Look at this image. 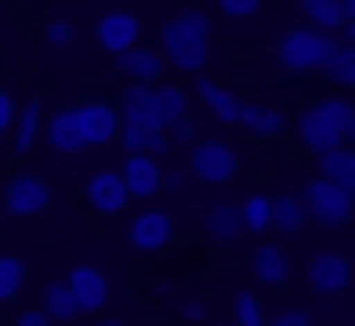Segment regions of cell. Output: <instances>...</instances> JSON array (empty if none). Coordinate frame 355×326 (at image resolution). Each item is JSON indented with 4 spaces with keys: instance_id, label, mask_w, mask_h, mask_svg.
Listing matches in <instances>:
<instances>
[{
    "instance_id": "obj_25",
    "label": "cell",
    "mask_w": 355,
    "mask_h": 326,
    "mask_svg": "<svg viewBox=\"0 0 355 326\" xmlns=\"http://www.w3.org/2000/svg\"><path fill=\"white\" fill-rule=\"evenodd\" d=\"M205 224H209V239H219V243H229V239H239V234H243V224H239V205H229V200L209 205Z\"/></svg>"
},
{
    "instance_id": "obj_11",
    "label": "cell",
    "mask_w": 355,
    "mask_h": 326,
    "mask_svg": "<svg viewBox=\"0 0 355 326\" xmlns=\"http://www.w3.org/2000/svg\"><path fill=\"white\" fill-rule=\"evenodd\" d=\"M64 282H69V292H73L78 311H103V307H107V297H112L107 273H103V268H93V263H78Z\"/></svg>"
},
{
    "instance_id": "obj_23",
    "label": "cell",
    "mask_w": 355,
    "mask_h": 326,
    "mask_svg": "<svg viewBox=\"0 0 355 326\" xmlns=\"http://www.w3.org/2000/svg\"><path fill=\"white\" fill-rule=\"evenodd\" d=\"M239 127L253 132V137H282L287 132V117L277 108H239Z\"/></svg>"
},
{
    "instance_id": "obj_24",
    "label": "cell",
    "mask_w": 355,
    "mask_h": 326,
    "mask_svg": "<svg viewBox=\"0 0 355 326\" xmlns=\"http://www.w3.org/2000/svg\"><path fill=\"white\" fill-rule=\"evenodd\" d=\"M272 229H277V234H302V229H306V205H302V195L272 200Z\"/></svg>"
},
{
    "instance_id": "obj_1",
    "label": "cell",
    "mask_w": 355,
    "mask_h": 326,
    "mask_svg": "<svg viewBox=\"0 0 355 326\" xmlns=\"http://www.w3.org/2000/svg\"><path fill=\"white\" fill-rule=\"evenodd\" d=\"M161 49H166V64H175L180 74H205V69H209V54H214L205 10H180V15H171L166 30H161Z\"/></svg>"
},
{
    "instance_id": "obj_7",
    "label": "cell",
    "mask_w": 355,
    "mask_h": 326,
    "mask_svg": "<svg viewBox=\"0 0 355 326\" xmlns=\"http://www.w3.org/2000/svg\"><path fill=\"white\" fill-rule=\"evenodd\" d=\"M73 117H78V132H83V146H88V151H93V146H112V141H117L122 117H117V108H112V103L88 98L83 108H73Z\"/></svg>"
},
{
    "instance_id": "obj_3",
    "label": "cell",
    "mask_w": 355,
    "mask_h": 326,
    "mask_svg": "<svg viewBox=\"0 0 355 326\" xmlns=\"http://www.w3.org/2000/svg\"><path fill=\"white\" fill-rule=\"evenodd\" d=\"M297 137L306 151H326V146H340L355 137V108L350 98H321L316 108H306L297 117Z\"/></svg>"
},
{
    "instance_id": "obj_2",
    "label": "cell",
    "mask_w": 355,
    "mask_h": 326,
    "mask_svg": "<svg viewBox=\"0 0 355 326\" xmlns=\"http://www.w3.org/2000/svg\"><path fill=\"white\" fill-rule=\"evenodd\" d=\"M185 112H190V98L175 83H132L127 98H122V117L127 122H151L161 132L180 127Z\"/></svg>"
},
{
    "instance_id": "obj_17",
    "label": "cell",
    "mask_w": 355,
    "mask_h": 326,
    "mask_svg": "<svg viewBox=\"0 0 355 326\" xmlns=\"http://www.w3.org/2000/svg\"><path fill=\"white\" fill-rule=\"evenodd\" d=\"M117 64L127 69V78H132V83H161V69H166L161 49H141V44H132Z\"/></svg>"
},
{
    "instance_id": "obj_14",
    "label": "cell",
    "mask_w": 355,
    "mask_h": 326,
    "mask_svg": "<svg viewBox=\"0 0 355 326\" xmlns=\"http://www.w3.org/2000/svg\"><path fill=\"white\" fill-rule=\"evenodd\" d=\"M88 205H93L98 214H122V209L132 205V195H127V185H122V171H93V175H88Z\"/></svg>"
},
{
    "instance_id": "obj_26",
    "label": "cell",
    "mask_w": 355,
    "mask_h": 326,
    "mask_svg": "<svg viewBox=\"0 0 355 326\" xmlns=\"http://www.w3.org/2000/svg\"><path fill=\"white\" fill-rule=\"evenodd\" d=\"M10 132H15V151L25 156V151H35V141H40V103H25V108H15V122H10Z\"/></svg>"
},
{
    "instance_id": "obj_34",
    "label": "cell",
    "mask_w": 355,
    "mask_h": 326,
    "mask_svg": "<svg viewBox=\"0 0 355 326\" xmlns=\"http://www.w3.org/2000/svg\"><path fill=\"white\" fill-rule=\"evenodd\" d=\"M49 44H54V49L73 44V25H69V20H54V25H49Z\"/></svg>"
},
{
    "instance_id": "obj_27",
    "label": "cell",
    "mask_w": 355,
    "mask_h": 326,
    "mask_svg": "<svg viewBox=\"0 0 355 326\" xmlns=\"http://www.w3.org/2000/svg\"><path fill=\"white\" fill-rule=\"evenodd\" d=\"M239 224H243V234H268L272 229V200L268 195H248L239 205Z\"/></svg>"
},
{
    "instance_id": "obj_33",
    "label": "cell",
    "mask_w": 355,
    "mask_h": 326,
    "mask_svg": "<svg viewBox=\"0 0 355 326\" xmlns=\"http://www.w3.org/2000/svg\"><path fill=\"white\" fill-rule=\"evenodd\" d=\"M10 122H15V98L0 88V137H10Z\"/></svg>"
},
{
    "instance_id": "obj_28",
    "label": "cell",
    "mask_w": 355,
    "mask_h": 326,
    "mask_svg": "<svg viewBox=\"0 0 355 326\" xmlns=\"http://www.w3.org/2000/svg\"><path fill=\"white\" fill-rule=\"evenodd\" d=\"M49 321H73L78 316V302H73V292H69V282H49L44 287V307H40Z\"/></svg>"
},
{
    "instance_id": "obj_4",
    "label": "cell",
    "mask_w": 355,
    "mask_h": 326,
    "mask_svg": "<svg viewBox=\"0 0 355 326\" xmlns=\"http://www.w3.org/2000/svg\"><path fill=\"white\" fill-rule=\"evenodd\" d=\"M336 40H340V35H331V30L297 25V30H287V35L277 40V64H282L287 74H316V69L326 64V54L336 49Z\"/></svg>"
},
{
    "instance_id": "obj_35",
    "label": "cell",
    "mask_w": 355,
    "mask_h": 326,
    "mask_svg": "<svg viewBox=\"0 0 355 326\" xmlns=\"http://www.w3.org/2000/svg\"><path fill=\"white\" fill-rule=\"evenodd\" d=\"M180 316H185V321H205V316H209V307H205L200 297H180Z\"/></svg>"
},
{
    "instance_id": "obj_19",
    "label": "cell",
    "mask_w": 355,
    "mask_h": 326,
    "mask_svg": "<svg viewBox=\"0 0 355 326\" xmlns=\"http://www.w3.org/2000/svg\"><path fill=\"white\" fill-rule=\"evenodd\" d=\"M195 78H200V103H205V108H209V112H214L224 127H234V122H239V98H234L224 83L205 78V74H195Z\"/></svg>"
},
{
    "instance_id": "obj_21",
    "label": "cell",
    "mask_w": 355,
    "mask_h": 326,
    "mask_svg": "<svg viewBox=\"0 0 355 326\" xmlns=\"http://www.w3.org/2000/svg\"><path fill=\"white\" fill-rule=\"evenodd\" d=\"M117 137H122V146H127V151H146V156H156V151L166 146V132H161V127H151V122H127V117H122Z\"/></svg>"
},
{
    "instance_id": "obj_32",
    "label": "cell",
    "mask_w": 355,
    "mask_h": 326,
    "mask_svg": "<svg viewBox=\"0 0 355 326\" xmlns=\"http://www.w3.org/2000/svg\"><path fill=\"white\" fill-rule=\"evenodd\" d=\"M268 326H316V316H311L306 307H287V311H277Z\"/></svg>"
},
{
    "instance_id": "obj_30",
    "label": "cell",
    "mask_w": 355,
    "mask_h": 326,
    "mask_svg": "<svg viewBox=\"0 0 355 326\" xmlns=\"http://www.w3.org/2000/svg\"><path fill=\"white\" fill-rule=\"evenodd\" d=\"M234 326H268V311L258 292H234Z\"/></svg>"
},
{
    "instance_id": "obj_37",
    "label": "cell",
    "mask_w": 355,
    "mask_h": 326,
    "mask_svg": "<svg viewBox=\"0 0 355 326\" xmlns=\"http://www.w3.org/2000/svg\"><path fill=\"white\" fill-rule=\"evenodd\" d=\"M98 326H122V321H117V316H107V321H98Z\"/></svg>"
},
{
    "instance_id": "obj_13",
    "label": "cell",
    "mask_w": 355,
    "mask_h": 326,
    "mask_svg": "<svg viewBox=\"0 0 355 326\" xmlns=\"http://www.w3.org/2000/svg\"><path fill=\"white\" fill-rule=\"evenodd\" d=\"M306 277H311V287H316V292H326V297H340V292L350 287V258H345V253H336V248H326V253H311V268H306Z\"/></svg>"
},
{
    "instance_id": "obj_18",
    "label": "cell",
    "mask_w": 355,
    "mask_h": 326,
    "mask_svg": "<svg viewBox=\"0 0 355 326\" xmlns=\"http://www.w3.org/2000/svg\"><path fill=\"white\" fill-rule=\"evenodd\" d=\"M253 277H258L263 287H282V282L292 277L287 253H282V248H272V243H258V248H253Z\"/></svg>"
},
{
    "instance_id": "obj_38",
    "label": "cell",
    "mask_w": 355,
    "mask_h": 326,
    "mask_svg": "<svg viewBox=\"0 0 355 326\" xmlns=\"http://www.w3.org/2000/svg\"><path fill=\"white\" fill-rule=\"evenodd\" d=\"M219 326H234V321H219Z\"/></svg>"
},
{
    "instance_id": "obj_15",
    "label": "cell",
    "mask_w": 355,
    "mask_h": 326,
    "mask_svg": "<svg viewBox=\"0 0 355 326\" xmlns=\"http://www.w3.org/2000/svg\"><path fill=\"white\" fill-rule=\"evenodd\" d=\"M44 141L59 151V156H83L88 146H83V132H78V117H73V108H59L54 117H49V127H44Z\"/></svg>"
},
{
    "instance_id": "obj_6",
    "label": "cell",
    "mask_w": 355,
    "mask_h": 326,
    "mask_svg": "<svg viewBox=\"0 0 355 326\" xmlns=\"http://www.w3.org/2000/svg\"><path fill=\"white\" fill-rule=\"evenodd\" d=\"M190 171L205 180V185H229L239 175V151L219 137H200L190 146Z\"/></svg>"
},
{
    "instance_id": "obj_22",
    "label": "cell",
    "mask_w": 355,
    "mask_h": 326,
    "mask_svg": "<svg viewBox=\"0 0 355 326\" xmlns=\"http://www.w3.org/2000/svg\"><path fill=\"white\" fill-rule=\"evenodd\" d=\"M321 74H326L336 88H350V83H355V44H350V40H336V49L326 54Z\"/></svg>"
},
{
    "instance_id": "obj_29",
    "label": "cell",
    "mask_w": 355,
    "mask_h": 326,
    "mask_svg": "<svg viewBox=\"0 0 355 326\" xmlns=\"http://www.w3.org/2000/svg\"><path fill=\"white\" fill-rule=\"evenodd\" d=\"M25 287V263L15 253H0V302H15Z\"/></svg>"
},
{
    "instance_id": "obj_16",
    "label": "cell",
    "mask_w": 355,
    "mask_h": 326,
    "mask_svg": "<svg viewBox=\"0 0 355 326\" xmlns=\"http://www.w3.org/2000/svg\"><path fill=\"white\" fill-rule=\"evenodd\" d=\"M297 10L311 30H331V35H345L350 40V25H345V6L340 0H297Z\"/></svg>"
},
{
    "instance_id": "obj_9",
    "label": "cell",
    "mask_w": 355,
    "mask_h": 326,
    "mask_svg": "<svg viewBox=\"0 0 355 326\" xmlns=\"http://www.w3.org/2000/svg\"><path fill=\"white\" fill-rule=\"evenodd\" d=\"M122 185H127V195H132V200L151 205V200L161 195V185H166L161 161H156V156H146V151H132V156L122 161Z\"/></svg>"
},
{
    "instance_id": "obj_20",
    "label": "cell",
    "mask_w": 355,
    "mask_h": 326,
    "mask_svg": "<svg viewBox=\"0 0 355 326\" xmlns=\"http://www.w3.org/2000/svg\"><path fill=\"white\" fill-rule=\"evenodd\" d=\"M316 161H321V175H326V180H336V185L355 190V151H350L345 141H340V146L316 151Z\"/></svg>"
},
{
    "instance_id": "obj_5",
    "label": "cell",
    "mask_w": 355,
    "mask_h": 326,
    "mask_svg": "<svg viewBox=\"0 0 355 326\" xmlns=\"http://www.w3.org/2000/svg\"><path fill=\"white\" fill-rule=\"evenodd\" d=\"M302 205H306V219H316V224H326V229H340V224H350V214H355V190H345V185L316 175V180L306 185Z\"/></svg>"
},
{
    "instance_id": "obj_8",
    "label": "cell",
    "mask_w": 355,
    "mask_h": 326,
    "mask_svg": "<svg viewBox=\"0 0 355 326\" xmlns=\"http://www.w3.org/2000/svg\"><path fill=\"white\" fill-rule=\"evenodd\" d=\"M54 200V185L44 175H15L6 185V214L10 219H25V214H44Z\"/></svg>"
},
{
    "instance_id": "obj_10",
    "label": "cell",
    "mask_w": 355,
    "mask_h": 326,
    "mask_svg": "<svg viewBox=\"0 0 355 326\" xmlns=\"http://www.w3.org/2000/svg\"><path fill=\"white\" fill-rule=\"evenodd\" d=\"M171 239H175V219H171L166 209L146 205V209L132 219V248H137V253H166Z\"/></svg>"
},
{
    "instance_id": "obj_12",
    "label": "cell",
    "mask_w": 355,
    "mask_h": 326,
    "mask_svg": "<svg viewBox=\"0 0 355 326\" xmlns=\"http://www.w3.org/2000/svg\"><path fill=\"white\" fill-rule=\"evenodd\" d=\"M137 40H141V20H137L132 10H107V15L98 20V44H103V54H112V59H122Z\"/></svg>"
},
{
    "instance_id": "obj_36",
    "label": "cell",
    "mask_w": 355,
    "mask_h": 326,
    "mask_svg": "<svg viewBox=\"0 0 355 326\" xmlns=\"http://www.w3.org/2000/svg\"><path fill=\"white\" fill-rule=\"evenodd\" d=\"M15 326H54V321H49V316L35 307V311H20V321H15Z\"/></svg>"
},
{
    "instance_id": "obj_31",
    "label": "cell",
    "mask_w": 355,
    "mask_h": 326,
    "mask_svg": "<svg viewBox=\"0 0 355 326\" xmlns=\"http://www.w3.org/2000/svg\"><path fill=\"white\" fill-rule=\"evenodd\" d=\"M258 6H263V0H219V10H224L229 20H253Z\"/></svg>"
}]
</instances>
